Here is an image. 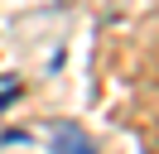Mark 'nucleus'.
I'll return each mask as SVG.
<instances>
[{"label":"nucleus","instance_id":"f257e3e1","mask_svg":"<svg viewBox=\"0 0 159 154\" xmlns=\"http://www.w3.org/2000/svg\"><path fill=\"white\" fill-rule=\"evenodd\" d=\"M53 154H97V149H92V140L77 130V125L63 120L58 130H53Z\"/></svg>","mask_w":159,"mask_h":154},{"label":"nucleus","instance_id":"f03ea898","mask_svg":"<svg viewBox=\"0 0 159 154\" xmlns=\"http://www.w3.org/2000/svg\"><path fill=\"white\" fill-rule=\"evenodd\" d=\"M15 101H20V82H15V77H0V111L15 106Z\"/></svg>","mask_w":159,"mask_h":154}]
</instances>
